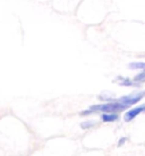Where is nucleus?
<instances>
[{
    "label": "nucleus",
    "mask_w": 145,
    "mask_h": 156,
    "mask_svg": "<svg viewBox=\"0 0 145 156\" xmlns=\"http://www.w3.org/2000/svg\"><path fill=\"white\" fill-rule=\"evenodd\" d=\"M89 109L92 110L94 113H98V112H101V113H120V112L128 110V106L118 102L116 98L114 102H104V103H100V104H94V105H91Z\"/></svg>",
    "instance_id": "nucleus-1"
},
{
    "label": "nucleus",
    "mask_w": 145,
    "mask_h": 156,
    "mask_svg": "<svg viewBox=\"0 0 145 156\" xmlns=\"http://www.w3.org/2000/svg\"><path fill=\"white\" fill-rule=\"evenodd\" d=\"M144 98H145V90H134L133 93L118 98L117 101L129 108V106L137 104L138 102H141Z\"/></svg>",
    "instance_id": "nucleus-2"
},
{
    "label": "nucleus",
    "mask_w": 145,
    "mask_h": 156,
    "mask_svg": "<svg viewBox=\"0 0 145 156\" xmlns=\"http://www.w3.org/2000/svg\"><path fill=\"white\" fill-rule=\"evenodd\" d=\"M142 112H145V105H138L135 108L127 110L124 114V121L125 122H130L133 121L135 118H137Z\"/></svg>",
    "instance_id": "nucleus-3"
},
{
    "label": "nucleus",
    "mask_w": 145,
    "mask_h": 156,
    "mask_svg": "<svg viewBox=\"0 0 145 156\" xmlns=\"http://www.w3.org/2000/svg\"><path fill=\"white\" fill-rule=\"evenodd\" d=\"M114 83H117L118 85L124 86V87H141V84H137L136 82H134V79L129 77H124V76L116 77Z\"/></svg>",
    "instance_id": "nucleus-4"
},
{
    "label": "nucleus",
    "mask_w": 145,
    "mask_h": 156,
    "mask_svg": "<svg viewBox=\"0 0 145 156\" xmlns=\"http://www.w3.org/2000/svg\"><path fill=\"white\" fill-rule=\"evenodd\" d=\"M119 113H101V119L102 122L106 123H111V122H117L119 120Z\"/></svg>",
    "instance_id": "nucleus-5"
},
{
    "label": "nucleus",
    "mask_w": 145,
    "mask_h": 156,
    "mask_svg": "<svg viewBox=\"0 0 145 156\" xmlns=\"http://www.w3.org/2000/svg\"><path fill=\"white\" fill-rule=\"evenodd\" d=\"M98 125H99V122L95 120H85V121H83V122H81V128H82L83 130H87V129L95 128Z\"/></svg>",
    "instance_id": "nucleus-6"
},
{
    "label": "nucleus",
    "mask_w": 145,
    "mask_h": 156,
    "mask_svg": "<svg viewBox=\"0 0 145 156\" xmlns=\"http://www.w3.org/2000/svg\"><path fill=\"white\" fill-rule=\"evenodd\" d=\"M128 68L134 69V70H141L145 71V62L143 61H136V62H130L128 65Z\"/></svg>",
    "instance_id": "nucleus-7"
},
{
    "label": "nucleus",
    "mask_w": 145,
    "mask_h": 156,
    "mask_svg": "<svg viewBox=\"0 0 145 156\" xmlns=\"http://www.w3.org/2000/svg\"><path fill=\"white\" fill-rule=\"evenodd\" d=\"M134 82H136L137 84H144L145 83V71H140L138 74L134 76Z\"/></svg>",
    "instance_id": "nucleus-8"
},
{
    "label": "nucleus",
    "mask_w": 145,
    "mask_h": 156,
    "mask_svg": "<svg viewBox=\"0 0 145 156\" xmlns=\"http://www.w3.org/2000/svg\"><path fill=\"white\" fill-rule=\"evenodd\" d=\"M92 114H94V112L92 111V110L87 109V110H83L79 112V115L81 117H89V115H92Z\"/></svg>",
    "instance_id": "nucleus-9"
},
{
    "label": "nucleus",
    "mask_w": 145,
    "mask_h": 156,
    "mask_svg": "<svg viewBox=\"0 0 145 156\" xmlns=\"http://www.w3.org/2000/svg\"><path fill=\"white\" fill-rule=\"evenodd\" d=\"M127 140H128V138H127V137H121V138L118 140L117 146H118V147H121V146H124V145L127 143Z\"/></svg>",
    "instance_id": "nucleus-10"
}]
</instances>
